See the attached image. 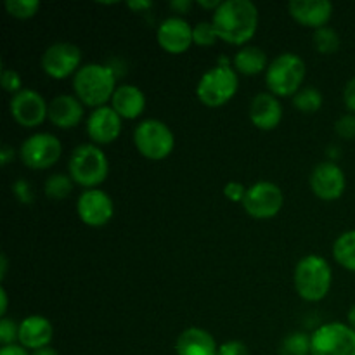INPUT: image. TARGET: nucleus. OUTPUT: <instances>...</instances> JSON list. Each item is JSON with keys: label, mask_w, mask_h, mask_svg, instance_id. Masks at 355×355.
<instances>
[{"label": "nucleus", "mask_w": 355, "mask_h": 355, "mask_svg": "<svg viewBox=\"0 0 355 355\" xmlns=\"http://www.w3.org/2000/svg\"><path fill=\"white\" fill-rule=\"evenodd\" d=\"M211 23L220 40L245 47L259 28V9L250 0H225L214 12Z\"/></svg>", "instance_id": "f257e3e1"}, {"label": "nucleus", "mask_w": 355, "mask_h": 355, "mask_svg": "<svg viewBox=\"0 0 355 355\" xmlns=\"http://www.w3.org/2000/svg\"><path fill=\"white\" fill-rule=\"evenodd\" d=\"M116 80V73L110 64L89 62L73 76V90L83 106L97 110L107 106V103L113 99L114 90L118 89Z\"/></svg>", "instance_id": "f03ea898"}, {"label": "nucleus", "mask_w": 355, "mask_h": 355, "mask_svg": "<svg viewBox=\"0 0 355 355\" xmlns=\"http://www.w3.org/2000/svg\"><path fill=\"white\" fill-rule=\"evenodd\" d=\"M298 297L305 302H321L333 284V269L321 255H307L298 260L293 274Z\"/></svg>", "instance_id": "7ed1b4c3"}, {"label": "nucleus", "mask_w": 355, "mask_h": 355, "mask_svg": "<svg viewBox=\"0 0 355 355\" xmlns=\"http://www.w3.org/2000/svg\"><path fill=\"white\" fill-rule=\"evenodd\" d=\"M68 170L73 182L85 189H97L107 179L110 162L99 146L80 144L69 156Z\"/></svg>", "instance_id": "20e7f679"}, {"label": "nucleus", "mask_w": 355, "mask_h": 355, "mask_svg": "<svg viewBox=\"0 0 355 355\" xmlns=\"http://www.w3.org/2000/svg\"><path fill=\"white\" fill-rule=\"evenodd\" d=\"M307 66L298 54L284 52L269 62L266 71L267 89L276 97H293L304 87Z\"/></svg>", "instance_id": "39448f33"}, {"label": "nucleus", "mask_w": 355, "mask_h": 355, "mask_svg": "<svg viewBox=\"0 0 355 355\" xmlns=\"http://www.w3.org/2000/svg\"><path fill=\"white\" fill-rule=\"evenodd\" d=\"M239 78L232 66H214L203 73L196 85V96L207 107H220L238 94Z\"/></svg>", "instance_id": "423d86ee"}, {"label": "nucleus", "mask_w": 355, "mask_h": 355, "mask_svg": "<svg viewBox=\"0 0 355 355\" xmlns=\"http://www.w3.org/2000/svg\"><path fill=\"white\" fill-rule=\"evenodd\" d=\"M134 144L144 158L151 162H162L172 155L175 148V137L168 125L163 123L162 120L149 118L135 127Z\"/></svg>", "instance_id": "0eeeda50"}, {"label": "nucleus", "mask_w": 355, "mask_h": 355, "mask_svg": "<svg viewBox=\"0 0 355 355\" xmlns=\"http://www.w3.org/2000/svg\"><path fill=\"white\" fill-rule=\"evenodd\" d=\"M311 355H355V331L345 322H328L311 335Z\"/></svg>", "instance_id": "6e6552de"}, {"label": "nucleus", "mask_w": 355, "mask_h": 355, "mask_svg": "<svg viewBox=\"0 0 355 355\" xmlns=\"http://www.w3.org/2000/svg\"><path fill=\"white\" fill-rule=\"evenodd\" d=\"M284 205V194L277 184L269 180H260L248 187L243 200L246 214L257 220H267L276 217Z\"/></svg>", "instance_id": "1a4fd4ad"}, {"label": "nucleus", "mask_w": 355, "mask_h": 355, "mask_svg": "<svg viewBox=\"0 0 355 355\" xmlns=\"http://www.w3.org/2000/svg\"><path fill=\"white\" fill-rule=\"evenodd\" d=\"M62 155V144L54 134L38 132L30 135L21 144L19 156L24 165L31 170H47L59 162Z\"/></svg>", "instance_id": "9d476101"}, {"label": "nucleus", "mask_w": 355, "mask_h": 355, "mask_svg": "<svg viewBox=\"0 0 355 355\" xmlns=\"http://www.w3.org/2000/svg\"><path fill=\"white\" fill-rule=\"evenodd\" d=\"M42 69L47 76L54 80H64L75 76L82 68V51L78 45L69 42H55L40 59Z\"/></svg>", "instance_id": "9b49d317"}, {"label": "nucleus", "mask_w": 355, "mask_h": 355, "mask_svg": "<svg viewBox=\"0 0 355 355\" xmlns=\"http://www.w3.org/2000/svg\"><path fill=\"white\" fill-rule=\"evenodd\" d=\"M9 111L14 121L24 128H37L49 120V103H45L42 94L31 89H23L10 97Z\"/></svg>", "instance_id": "f8f14e48"}, {"label": "nucleus", "mask_w": 355, "mask_h": 355, "mask_svg": "<svg viewBox=\"0 0 355 355\" xmlns=\"http://www.w3.org/2000/svg\"><path fill=\"white\" fill-rule=\"evenodd\" d=\"M78 218L89 227H104L114 215V203L103 189H85L76 200Z\"/></svg>", "instance_id": "ddd939ff"}, {"label": "nucleus", "mask_w": 355, "mask_h": 355, "mask_svg": "<svg viewBox=\"0 0 355 355\" xmlns=\"http://www.w3.org/2000/svg\"><path fill=\"white\" fill-rule=\"evenodd\" d=\"M347 187L345 172L335 162H324L314 166L311 173V189L319 200L336 201Z\"/></svg>", "instance_id": "4468645a"}, {"label": "nucleus", "mask_w": 355, "mask_h": 355, "mask_svg": "<svg viewBox=\"0 0 355 355\" xmlns=\"http://www.w3.org/2000/svg\"><path fill=\"white\" fill-rule=\"evenodd\" d=\"M156 40L168 54H184L193 45V26L179 16L166 17L158 26Z\"/></svg>", "instance_id": "2eb2a0df"}, {"label": "nucleus", "mask_w": 355, "mask_h": 355, "mask_svg": "<svg viewBox=\"0 0 355 355\" xmlns=\"http://www.w3.org/2000/svg\"><path fill=\"white\" fill-rule=\"evenodd\" d=\"M121 118L111 106L94 110L87 118V134L96 146H106L116 141L121 134Z\"/></svg>", "instance_id": "dca6fc26"}, {"label": "nucleus", "mask_w": 355, "mask_h": 355, "mask_svg": "<svg viewBox=\"0 0 355 355\" xmlns=\"http://www.w3.org/2000/svg\"><path fill=\"white\" fill-rule=\"evenodd\" d=\"M288 12L302 26L319 30L328 26L333 17V3L328 0H293L288 3Z\"/></svg>", "instance_id": "f3484780"}, {"label": "nucleus", "mask_w": 355, "mask_h": 355, "mask_svg": "<svg viewBox=\"0 0 355 355\" xmlns=\"http://www.w3.org/2000/svg\"><path fill=\"white\" fill-rule=\"evenodd\" d=\"M250 121L259 130L269 132L279 127L283 120V106L281 101L270 92H260L250 103Z\"/></svg>", "instance_id": "a211bd4d"}, {"label": "nucleus", "mask_w": 355, "mask_h": 355, "mask_svg": "<svg viewBox=\"0 0 355 355\" xmlns=\"http://www.w3.org/2000/svg\"><path fill=\"white\" fill-rule=\"evenodd\" d=\"M83 107L85 106L76 96L61 94L49 103V121L62 130L75 128L82 123L83 114H85Z\"/></svg>", "instance_id": "6ab92c4d"}, {"label": "nucleus", "mask_w": 355, "mask_h": 355, "mask_svg": "<svg viewBox=\"0 0 355 355\" xmlns=\"http://www.w3.org/2000/svg\"><path fill=\"white\" fill-rule=\"evenodd\" d=\"M52 338H54V326L44 315H28L19 322L17 342L26 350L35 352L44 347H51Z\"/></svg>", "instance_id": "aec40b11"}, {"label": "nucleus", "mask_w": 355, "mask_h": 355, "mask_svg": "<svg viewBox=\"0 0 355 355\" xmlns=\"http://www.w3.org/2000/svg\"><path fill=\"white\" fill-rule=\"evenodd\" d=\"M111 107L120 114L121 120H137L146 110V96L139 87L121 83L114 90Z\"/></svg>", "instance_id": "412c9836"}, {"label": "nucleus", "mask_w": 355, "mask_h": 355, "mask_svg": "<svg viewBox=\"0 0 355 355\" xmlns=\"http://www.w3.org/2000/svg\"><path fill=\"white\" fill-rule=\"evenodd\" d=\"M177 355H217L218 345L211 333L203 328H187L175 342Z\"/></svg>", "instance_id": "4be33fe9"}, {"label": "nucleus", "mask_w": 355, "mask_h": 355, "mask_svg": "<svg viewBox=\"0 0 355 355\" xmlns=\"http://www.w3.org/2000/svg\"><path fill=\"white\" fill-rule=\"evenodd\" d=\"M232 68L236 69V73H241L245 76L260 75L269 68L267 54L255 45H245L236 52L234 59H232Z\"/></svg>", "instance_id": "5701e85b"}, {"label": "nucleus", "mask_w": 355, "mask_h": 355, "mask_svg": "<svg viewBox=\"0 0 355 355\" xmlns=\"http://www.w3.org/2000/svg\"><path fill=\"white\" fill-rule=\"evenodd\" d=\"M333 257L343 269L355 272V229L343 232L335 239Z\"/></svg>", "instance_id": "b1692460"}, {"label": "nucleus", "mask_w": 355, "mask_h": 355, "mask_svg": "<svg viewBox=\"0 0 355 355\" xmlns=\"http://www.w3.org/2000/svg\"><path fill=\"white\" fill-rule=\"evenodd\" d=\"M293 106L297 107L300 113H318L322 107V94L314 87H302L293 97Z\"/></svg>", "instance_id": "393cba45"}, {"label": "nucleus", "mask_w": 355, "mask_h": 355, "mask_svg": "<svg viewBox=\"0 0 355 355\" xmlns=\"http://www.w3.org/2000/svg\"><path fill=\"white\" fill-rule=\"evenodd\" d=\"M73 189V179L66 173H52L47 180H45V196L49 200H54V201H61L66 200L69 196Z\"/></svg>", "instance_id": "a878e982"}, {"label": "nucleus", "mask_w": 355, "mask_h": 355, "mask_svg": "<svg viewBox=\"0 0 355 355\" xmlns=\"http://www.w3.org/2000/svg\"><path fill=\"white\" fill-rule=\"evenodd\" d=\"M312 42H314L315 51H318L319 54H324V55L335 54V52L340 49V35L329 26L314 30Z\"/></svg>", "instance_id": "bb28decb"}, {"label": "nucleus", "mask_w": 355, "mask_h": 355, "mask_svg": "<svg viewBox=\"0 0 355 355\" xmlns=\"http://www.w3.org/2000/svg\"><path fill=\"white\" fill-rule=\"evenodd\" d=\"M279 355H311V336L295 331L283 340Z\"/></svg>", "instance_id": "cd10ccee"}, {"label": "nucleus", "mask_w": 355, "mask_h": 355, "mask_svg": "<svg viewBox=\"0 0 355 355\" xmlns=\"http://www.w3.org/2000/svg\"><path fill=\"white\" fill-rule=\"evenodd\" d=\"M3 6H6L9 16L21 21L31 19L40 10V2H37V0H7Z\"/></svg>", "instance_id": "c85d7f7f"}, {"label": "nucleus", "mask_w": 355, "mask_h": 355, "mask_svg": "<svg viewBox=\"0 0 355 355\" xmlns=\"http://www.w3.org/2000/svg\"><path fill=\"white\" fill-rule=\"evenodd\" d=\"M217 40L220 38L211 21H201L193 26V44L198 47H211Z\"/></svg>", "instance_id": "c756f323"}, {"label": "nucleus", "mask_w": 355, "mask_h": 355, "mask_svg": "<svg viewBox=\"0 0 355 355\" xmlns=\"http://www.w3.org/2000/svg\"><path fill=\"white\" fill-rule=\"evenodd\" d=\"M19 338V324L10 318H2L0 321V343L2 347L14 345V342Z\"/></svg>", "instance_id": "7c9ffc66"}, {"label": "nucleus", "mask_w": 355, "mask_h": 355, "mask_svg": "<svg viewBox=\"0 0 355 355\" xmlns=\"http://www.w3.org/2000/svg\"><path fill=\"white\" fill-rule=\"evenodd\" d=\"M335 132L338 137L347 139V141L355 139V114L349 113L340 116L335 123Z\"/></svg>", "instance_id": "2f4dec72"}, {"label": "nucleus", "mask_w": 355, "mask_h": 355, "mask_svg": "<svg viewBox=\"0 0 355 355\" xmlns=\"http://www.w3.org/2000/svg\"><path fill=\"white\" fill-rule=\"evenodd\" d=\"M0 82H2L3 90L9 94H12V96H16L17 92H21V90H23L21 89V87H23V80H21L19 73H17L16 69H3Z\"/></svg>", "instance_id": "473e14b6"}, {"label": "nucleus", "mask_w": 355, "mask_h": 355, "mask_svg": "<svg viewBox=\"0 0 355 355\" xmlns=\"http://www.w3.org/2000/svg\"><path fill=\"white\" fill-rule=\"evenodd\" d=\"M246 191L248 189H246L241 182L231 180V182H227L224 186V196L227 198L229 201H232V203H243V200H245L246 196Z\"/></svg>", "instance_id": "72a5a7b5"}, {"label": "nucleus", "mask_w": 355, "mask_h": 355, "mask_svg": "<svg viewBox=\"0 0 355 355\" xmlns=\"http://www.w3.org/2000/svg\"><path fill=\"white\" fill-rule=\"evenodd\" d=\"M218 355H250V350L246 343L239 340H229L218 345Z\"/></svg>", "instance_id": "f704fd0d"}, {"label": "nucleus", "mask_w": 355, "mask_h": 355, "mask_svg": "<svg viewBox=\"0 0 355 355\" xmlns=\"http://www.w3.org/2000/svg\"><path fill=\"white\" fill-rule=\"evenodd\" d=\"M12 193L16 194L17 200L24 205L33 203V191H31V186L24 179H19L12 186Z\"/></svg>", "instance_id": "c9c22d12"}, {"label": "nucleus", "mask_w": 355, "mask_h": 355, "mask_svg": "<svg viewBox=\"0 0 355 355\" xmlns=\"http://www.w3.org/2000/svg\"><path fill=\"white\" fill-rule=\"evenodd\" d=\"M343 104L350 113L355 114V76L347 82L345 89H343Z\"/></svg>", "instance_id": "e433bc0d"}, {"label": "nucleus", "mask_w": 355, "mask_h": 355, "mask_svg": "<svg viewBox=\"0 0 355 355\" xmlns=\"http://www.w3.org/2000/svg\"><path fill=\"white\" fill-rule=\"evenodd\" d=\"M14 156H16L14 148H10V146H2V149H0V163H2L3 166L9 165L14 159Z\"/></svg>", "instance_id": "4c0bfd02"}, {"label": "nucleus", "mask_w": 355, "mask_h": 355, "mask_svg": "<svg viewBox=\"0 0 355 355\" xmlns=\"http://www.w3.org/2000/svg\"><path fill=\"white\" fill-rule=\"evenodd\" d=\"M0 355H31V354L28 352L24 347L16 345V343H14V345L2 347V349H0Z\"/></svg>", "instance_id": "58836bf2"}, {"label": "nucleus", "mask_w": 355, "mask_h": 355, "mask_svg": "<svg viewBox=\"0 0 355 355\" xmlns=\"http://www.w3.org/2000/svg\"><path fill=\"white\" fill-rule=\"evenodd\" d=\"M191 6H193V3H191L189 0H173V2L170 3V7L179 14H186L187 10L191 9Z\"/></svg>", "instance_id": "ea45409f"}, {"label": "nucleus", "mask_w": 355, "mask_h": 355, "mask_svg": "<svg viewBox=\"0 0 355 355\" xmlns=\"http://www.w3.org/2000/svg\"><path fill=\"white\" fill-rule=\"evenodd\" d=\"M7 307H9V298H7L6 288H0V315L7 318Z\"/></svg>", "instance_id": "a19ab883"}, {"label": "nucleus", "mask_w": 355, "mask_h": 355, "mask_svg": "<svg viewBox=\"0 0 355 355\" xmlns=\"http://www.w3.org/2000/svg\"><path fill=\"white\" fill-rule=\"evenodd\" d=\"M127 6H128V9L135 10V12H141V10L151 9L153 2H146V0H139V2H128Z\"/></svg>", "instance_id": "79ce46f5"}, {"label": "nucleus", "mask_w": 355, "mask_h": 355, "mask_svg": "<svg viewBox=\"0 0 355 355\" xmlns=\"http://www.w3.org/2000/svg\"><path fill=\"white\" fill-rule=\"evenodd\" d=\"M220 0H211V2H205V0H198V6L203 7V9H208V10H217L218 7H220Z\"/></svg>", "instance_id": "37998d69"}, {"label": "nucleus", "mask_w": 355, "mask_h": 355, "mask_svg": "<svg viewBox=\"0 0 355 355\" xmlns=\"http://www.w3.org/2000/svg\"><path fill=\"white\" fill-rule=\"evenodd\" d=\"M7 269H9V262H7V257L2 255L0 257V279H6Z\"/></svg>", "instance_id": "c03bdc74"}, {"label": "nucleus", "mask_w": 355, "mask_h": 355, "mask_svg": "<svg viewBox=\"0 0 355 355\" xmlns=\"http://www.w3.org/2000/svg\"><path fill=\"white\" fill-rule=\"evenodd\" d=\"M31 355H59L58 350L52 349V347H44V349H38L35 352H31Z\"/></svg>", "instance_id": "a18cd8bd"}, {"label": "nucleus", "mask_w": 355, "mask_h": 355, "mask_svg": "<svg viewBox=\"0 0 355 355\" xmlns=\"http://www.w3.org/2000/svg\"><path fill=\"white\" fill-rule=\"evenodd\" d=\"M347 324H349L350 328H352L355 331V304L352 305V307H350L349 314H347Z\"/></svg>", "instance_id": "49530a36"}, {"label": "nucleus", "mask_w": 355, "mask_h": 355, "mask_svg": "<svg viewBox=\"0 0 355 355\" xmlns=\"http://www.w3.org/2000/svg\"><path fill=\"white\" fill-rule=\"evenodd\" d=\"M217 355H218V352H217Z\"/></svg>", "instance_id": "de8ad7c7"}]
</instances>
